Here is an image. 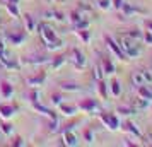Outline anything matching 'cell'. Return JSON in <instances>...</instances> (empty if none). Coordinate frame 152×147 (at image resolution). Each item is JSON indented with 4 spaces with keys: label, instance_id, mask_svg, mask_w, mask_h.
I'll return each instance as SVG.
<instances>
[{
    "label": "cell",
    "instance_id": "obj_19",
    "mask_svg": "<svg viewBox=\"0 0 152 147\" xmlns=\"http://www.w3.org/2000/svg\"><path fill=\"white\" fill-rule=\"evenodd\" d=\"M24 28H26L28 33H33L38 28V22H36V19L31 14H24Z\"/></svg>",
    "mask_w": 152,
    "mask_h": 147
},
{
    "label": "cell",
    "instance_id": "obj_10",
    "mask_svg": "<svg viewBox=\"0 0 152 147\" xmlns=\"http://www.w3.org/2000/svg\"><path fill=\"white\" fill-rule=\"evenodd\" d=\"M17 113V106L12 103H0V118L2 120H10Z\"/></svg>",
    "mask_w": 152,
    "mask_h": 147
},
{
    "label": "cell",
    "instance_id": "obj_31",
    "mask_svg": "<svg viewBox=\"0 0 152 147\" xmlns=\"http://www.w3.org/2000/svg\"><path fill=\"white\" fill-rule=\"evenodd\" d=\"M0 133H2V135H5V137H10V135L14 133V127L9 123V120H5V121L0 125Z\"/></svg>",
    "mask_w": 152,
    "mask_h": 147
},
{
    "label": "cell",
    "instance_id": "obj_37",
    "mask_svg": "<svg viewBox=\"0 0 152 147\" xmlns=\"http://www.w3.org/2000/svg\"><path fill=\"white\" fill-rule=\"evenodd\" d=\"M125 0H111V9H115V10H120L121 5H123Z\"/></svg>",
    "mask_w": 152,
    "mask_h": 147
},
{
    "label": "cell",
    "instance_id": "obj_38",
    "mask_svg": "<svg viewBox=\"0 0 152 147\" xmlns=\"http://www.w3.org/2000/svg\"><path fill=\"white\" fill-rule=\"evenodd\" d=\"M144 43L145 45H152V33L151 31H144Z\"/></svg>",
    "mask_w": 152,
    "mask_h": 147
},
{
    "label": "cell",
    "instance_id": "obj_8",
    "mask_svg": "<svg viewBox=\"0 0 152 147\" xmlns=\"http://www.w3.org/2000/svg\"><path fill=\"white\" fill-rule=\"evenodd\" d=\"M120 10L125 14V17H133V15H145V14H147V10H145V9L135 7L133 4H128V2H123V5H121Z\"/></svg>",
    "mask_w": 152,
    "mask_h": 147
},
{
    "label": "cell",
    "instance_id": "obj_11",
    "mask_svg": "<svg viewBox=\"0 0 152 147\" xmlns=\"http://www.w3.org/2000/svg\"><path fill=\"white\" fill-rule=\"evenodd\" d=\"M101 69H103L104 75H115L116 74V65L110 56H103L101 58Z\"/></svg>",
    "mask_w": 152,
    "mask_h": 147
},
{
    "label": "cell",
    "instance_id": "obj_22",
    "mask_svg": "<svg viewBox=\"0 0 152 147\" xmlns=\"http://www.w3.org/2000/svg\"><path fill=\"white\" fill-rule=\"evenodd\" d=\"M75 34L79 36V39H80L84 45H89V43H91V31H89V28L75 29Z\"/></svg>",
    "mask_w": 152,
    "mask_h": 147
},
{
    "label": "cell",
    "instance_id": "obj_18",
    "mask_svg": "<svg viewBox=\"0 0 152 147\" xmlns=\"http://www.w3.org/2000/svg\"><path fill=\"white\" fill-rule=\"evenodd\" d=\"M108 87H110V94L113 98H120V96H121V84H120V80H118L116 77L111 79Z\"/></svg>",
    "mask_w": 152,
    "mask_h": 147
},
{
    "label": "cell",
    "instance_id": "obj_5",
    "mask_svg": "<svg viewBox=\"0 0 152 147\" xmlns=\"http://www.w3.org/2000/svg\"><path fill=\"white\" fill-rule=\"evenodd\" d=\"M69 58H70V62L74 63V67L79 69V70L84 69L86 63H87V58H86V55H84V51L82 50H79V48H72L70 50Z\"/></svg>",
    "mask_w": 152,
    "mask_h": 147
},
{
    "label": "cell",
    "instance_id": "obj_1",
    "mask_svg": "<svg viewBox=\"0 0 152 147\" xmlns=\"http://www.w3.org/2000/svg\"><path fill=\"white\" fill-rule=\"evenodd\" d=\"M36 31L39 33V36H41V39H43V43H45V46H46L48 51H56V50L63 48V41L58 38V34H56V31L53 29L51 24L41 22V24H38Z\"/></svg>",
    "mask_w": 152,
    "mask_h": 147
},
{
    "label": "cell",
    "instance_id": "obj_29",
    "mask_svg": "<svg viewBox=\"0 0 152 147\" xmlns=\"http://www.w3.org/2000/svg\"><path fill=\"white\" fill-rule=\"evenodd\" d=\"M116 113L120 115H123V116H133V115H137V110L133 108V106H118L116 108Z\"/></svg>",
    "mask_w": 152,
    "mask_h": 147
},
{
    "label": "cell",
    "instance_id": "obj_20",
    "mask_svg": "<svg viewBox=\"0 0 152 147\" xmlns=\"http://www.w3.org/2000/svg\"><path fill=\"white\" fill-rule=\"evenodd\" d=\"M132 84L135 86V87H140V86H144L145 84V79H144V74H142V70H133L132 72Z\"/></svg>",
    "mask_w": 152,
    "mask_h": 147
},
{
    "label": "cell",
    "instance_id": "obj_7",
    "mask_svg": "<svg viewBox=\"0 0 152 147\" xmlns=\"http://www.w3.org/2000/svg\"><path fill=\"white\" fill-rule=\"evenodd\" d=\"M79 110H82L84 113H96L99 105H97V99L94 98H84V99H79Z\"/></svg>",
    "mask_w": 152,
    "mask_h": 147
},
{
    "label": "cell",
    "instance_id": "obj_25",
    "mask_svg": "<svg viewBox=\"0 0 152 147\" xmlns=\"http://www.w3.org/2000/svg\"><path fill=\"white\" fill-rule=\"evenodd\" d=\"M97 91H99L101 99H108V96H110V87H108V82H104V79L103 80H97Z\"/></svg>",
    "mask_w": 152,
    "mask_h": 147
},
{
    "label": "cell",
    "instance_id": "obj_21",
    "mask_svg": "<svg viewBox=\"0 0 152 147\" xmlns=\"http://www.w3.org/2000/svg\"><path fill=\"white\" fill-rule=\"evenodd\" d=\"M125 34L128 36L130 39H133V41L144 43V31H140V29H128Z\"/></svg>",
    "mask_w": 152,
    "mask_h": 147
},
{
    "label": "cell",
    "instance_id": "obj_3",
    "mask_svg": "<svg viewBox=\"0 0 152 147\" xmlns=\"http://www.w3.org/2000/svg\"><path fill=\"white\" fill-rule=\"evenodd\" d=\"M99 120H101V123H103L108 130L111 132H118L120 128H121V121H120V116H118L116 113H101L99 115Z\"/></svg>",
    "mask_w": 152,
    "mask_h": 147
},
{
    "label": "cell",
    "instance_id": "obj_23",
    "mask_svg": "<svg viewBox=\"0 0 152 147\" xmlns=\"http://www.w3.org/2000/svg\"><path fill=\"white\" fill-rule=\"evenodd\" d=\"M33 108H34L36 111H39L41 115H45V116H48L50 120H55V118H56V115H55L53 111H51V110H48L46 106L39 105V103H34V105H33Z\"/></svg>",
    "mask_w": 152,
    "mask_h": 147
},
{
    "label": "cell",
    "instance_id": "obj_26",
    "mask_svg": "<svg viewBox=\"0 0 152 147\" xmlns=\"http://www.w3.org/2000/svg\"><path fill=\"white\" fill-rule=\"evenodd\" d=\"M65 62H67V56H65V55L53 56V58H50V67H51L53 70H56V69H60Z\"/></svg>",
    "mask_w": 152,
    "mask_h": 147
},
{
    "label": "cell",
    "instance_id": "obj_41",
    "mask_svg": "<svg viewBox=\"0 0 152 147\" xmlns=\"http://www.w3.org/2000/svg\"><path fill=\"white\" fill-rule=\"evenodd\" d=\"M4 2H7V4H17V5H19L21 0H4Z\"/></svg>",
    "mask_w": 152,
    "mask_h": 147
},
{
    "label": "cell",
    "instance_id": "obj_2",
    "mask_svg": "<svg viewBox=\"0 0 152 147\" xmlns=\"http://www.w3.org/2000/svg\"><path fill=\"white\" fill-rule=\"evenodd\" d=\"M116 41H118L120 48H121V51L126 55V58H128V60H130V58H137V56H140V43L130 39V38L125 34V33H123V34H118Z\"/></svg>",
    "mask_w": 152,
    "mask_h": 147
},
{
    "label": "cell",
    "instance_id": "obj_36",
    "mask_svg": "<svg viewBox=\"0 0 152 147\" xmlns=\"http://www.w3.org/2000/svg\"><path fill=\"white\" fill-rule=\"evenodd\" d=\"M51 103L56 106H60L63 103V96L62 94H51Z\"/></svg>",
    "mask_w": 152,
    "mask_h": 147
},
{
    "label": "cell",
    "instance_id": "obj_44",
    "mask_svg": "<svg viewBox=\"0 0 152 147\" xmlns=\"http://www.w3.org/2000/svg\"><path fill=\"white\" fill-rule=\"evenodd\" d=\"M151 110H152V103H151Z\"/></svg>",
    "mask_w": 152,
    "mask_h": 147
},
{
    "label": "cell",
    "instance_id": "obj_6",
    "mask_svg": "<svg viewBox=\"0 0 152 147\" xmlns=\"http://www.w3.org/2000/svg\"><path fill=\"white\" fill-rule=\"evenodd\" d=\"M26 39H28V31H15V33H9L5 36V41L12 46H21L26 43Z\"/></svg>",
    "mask_w": 152,
    "mask_h": 147
},
{
    "label": "cell",
    "instance_id": "obj_14",
    "mask_svg": "<svg viewBox=\"0 0 152 147\" xmlns=\"http://www.w3.org/2000/svg\"><path fill=\"white\" fill-rule=\"evenodd\" d=\"M58 110H60V113L65 115V116H75L77 113H79V106L70 105V103H65V101H63L62 105L58 106Z\"/></svg>",
    "mask_w": 152,
    "mask_h": 147
},
{
    "label": "cell",
    "instance_id": "obj_39",
    "mask_svg": "<svg viewBox=\"0 0 152 147\" xmlns=\"http://www.w3.org/2000/svg\"><path fill=\"white\" fill-rule=\"evenodd\" d=\"M144 26H145V31H151L152 33V19H145Z\"/></svg>",
    "mask_w": 152,
    "mask_h": 147
},
{
    "label": "cell",
    "instance_id": "obj_16",
    "mask_svg": "<svg viewBox=\"0 0 152 147\" xmlns=\"http://www.w3.org/2000/svg\"><path fill=\"white\" fill-rule=\"evenodd\" d=\"M132 106L137 110V113H140V111H145V110L151 108V101H147V99H144L142 96H138V98H135L132 101Z\"/></svg>",
    "mask_w": 152,
    "mask_h": 147
},
{
    "label": "cell",
    "instance_id": "obj_32",
    "mask_svg": "<svg viewBox=\"0 0 152 147\" xmlns=\"http://www.w3.org/2000/svg\"><path fill=\"white\" fill-rule=\"evenodd\" d=\"M84 140H86L89 146H92V144H94L96 137H94V130H92V128H86V130H84Z\"/></svg>",
    "mask_w": 152,
    "mask_h": 147
},
{
    "label": "cell",
    "instance_id": "obj_28",
    "mask_svg": "<svg viewBox=\"0 0 152 147\" xmlns=\"http://www.w3.org/2000/svg\"><path fill=\"white\" fill-rule=\"evenodd\" d=\"M137 89H138V96H142L144 99H147V101L152 103V89L149 87V84L140 86V87H137Z\"/></svg>",
    "mask_w": 152,
    "mask_h": 147
},
{
    "label": "cell",
    "instance_id": "obj_43",
    "mask_svg": "<svg viewBox=\"0 0 152 147\" xmlns=\"http://www.w3.org/2000/svg\"><path fill=\"white\" fill-rule=\"evenodd\" d=\"M149 137H151V139H152V133H151V135H149Z\"/></svg>",
    "mask_w": 152,
    "mask_h": 147
},
{
    "label": "cell",
    "instance_id": "obj_35",
    "mask_svg": "<svg viewBox=\"0 0 152 147\" xmlns=\"http://www.w3.org/2000/svg\"><path fill=\"white\" fill-rule=\"evenodd\" d=\"M142 74H144L145 84H152V72L149 69H142Z\"/></svg>",
    "mask_w": 152,
    "mask_h": 147
},
{
    "label": "cell",
    "instance_id": "obj_13",
    "mask_svg": "<svg viewBox=\"0 0 152 147\" xmlns=\"http://www.w3.org/2000/svg\"><path fill=\"white\" fill-rule=\"evenodd\" d=\"M121 127H123V130H125L126 133H130L132 137H135V139H138V140L142 139V133H140V128H138V127L135 125V123H133L132 120H125V123H123Z\"/></svg>",
    "mask_w": 152,
    "mask_h": 147
},
{
    "label": "cell",
    "instance_id": "obj_15",
    "mask_svg": "<svg viewBox=\"0 0 152 147\" xmlns=\"http://www.w3.org/2000/svg\"><path fill=\"white\" fill-rule=\"evenodd\" d=\"M0 94L4 99H12L14 96V86L10 84L9 80H2L0 82Z\"/></svg>",
    "mask_w": 152,
    "mask_h": 147
},
{
    "label": "cell",
    "instance_id": "obj_4",
    "mask_svg": "<svg viewBox=\"0 0 152 147\" xmlns=\"http://www.w3.org/2000/svg\"><path fill=\"white\" fill-rule=\"evenodd\" d=\"M104 43H106V46H108V50H110L113 55L116 56L118 60H121V62H125V60H128L126 58V55H125L123 51H121V48H120V45H118L116 39H113L111 36H104Z\"/></svg>",
    "mask_w": 152,
    "mask_h": 147
},
{
    "label": "cell",
    "instance_id": "obj_33",
    "mask_svg": "<svg viewBox=\"0 0 152 147\" xmlns=\"http://www.w3.org/2000/svg\"><path fill=\"white\" fill-rule=\"evenodd\" d=\"M97 9H101L103 12L111 10V0H97Z\"/></svg>",
    "mask_w": 152,
    "mask_h": 147
},
{
    "label": "cell",
    "instance_id": "obj_30",
    "mask_svg": "<svg viewBox=\"0 0 152 147\" xmlns=\"http://www.w3.org/2000/svg\"><path fill=\"white\" fill-rule=\"evenodd\" d=\"M4 5H5V10L12 17H21V10H19V5L17 4H7V2H4Z\"/></svg>",
    "mask_w": 152,
    "mask_h": 147
},
{
    "label": "cell",
    "instance_id": "obj_42",
    "mask_svg": "<svg viewBox=\"0 0 152 147\" xmlns=\"http://www.w3.org/2000/svg\"><path fill=\"white\" fill-rule=\"evenodd\" d=\"M0 38H4V31L2 29H0Z\"/></svg>",
    "mask_w": 152,
    "mask_h": 147
},
{
    "label": "cell",
    "instance_id": "obj_34",
    "mask_svg": "<svg viewBox=\"0 0 152 147\" xmlns=\"http://www.w3.org/2000/svg\"><path fill=\"white\" fill-rule=\"evenodd\" d=\"M94 77H96V80H103L104 79V72H103V69H101V63L94 67Z\"/></svg>",
    "mask_w": 152,
    "mask_h": 147
},
{
    "label": "cell",
    "instance_id": "obj_27",
    "mask_svg": "<svg viewBox=\"0 0 152 147\" xmlns=\"http://www.w3.org/2000/svg\"><path fill=\"white\" fill-rule=\"evenodd\" d=\"M60 89L62 91H65V92H79L80 91V86L77 84V82H62L60 84Z\"/></svg>",
    "mask_w": 152,
    "mask_h": 147
},
{
    "label": "cell",
    "instance_id": "obj_12",
    "mask_svg": "<svg viewBox=\"0 0 152 147\" xmlns=\"http://www.w3.org/2000/svg\"><path fill=\"white\" fill-rule=\"evenodd\" d=\"M62 140H63V146H67V147L79 146V139H77V135L74 133V130H63Z\"/></svg>",
    "mask_w": 152,
    "mask_h": 147
},
{
    "label": "cell",
    "instance_id": "obj_9",
    "mask_svg": "<svg viewBox=\"0 0 152 147\" xmlns=\"http://www.w3.org/2000/svg\"><path fill=\"white\" fill-rule=\"evenodd\" d=\"M46 79H48V72H38V74H34V75H31V77L26 79V84L29 86V87H41L45 82H46Z\"/></svg>",
    "mask_w": 152,
    "mask_h": 147
},
{
    "label": "cell",
    "instance_id": "obj_40",
    "mask_svg": "<svg viewBox=\"0 0 152 147\" xmlns=\"http://www.w3.org/2000/svg\"><path fill=\"white\" fill-rule=\"evenodd\" d=\"M12 146H24V142H22V139L21 137H17V139L12 142Z\"/></svg>",
    "mask_w": 152,
    "mask_h": 147
},
{
    "label": "cell",
    "instance_id": "obj_24",
    "mask_svg": "<svg viewBox=\"0 0 152 147\" xmlns=\"http://www.w3.org/2000/svg\"><path fill=\"white\" fill-rule=\"evenodd\" d=\"M41 89L39 87H29V101H31V105H34V103H39L41 101Z\"/></svg>",
    "mask_w": 152,
    "mask_h": 147
},
{
    "label": "cell",
    "instance_id": "obj_45",
    "mask_svg": "<svg viewBox=\"0 0 152 147\" xmlns=\"http://www.w3.org/2000/svg\"><path fill=\"white\" fill-rule=\"evenodd\" d=\"M50 2H53V0H50Z\"/></svg>",
    "mask_w": 152,
    "mask_h": 147
},
{
    "label": "cell",
    "instance_id": "obj_17",
    "mask_svg": "<svg viewBox=\"0 0 152 147\" xmlns=\"http://www.w3.org/2000/svg\"><path fill=\"white\" fill-rule=\"evenodd\" d=\"M43 17L45 19H51V21H56V22H65V17L60 10H55V9H50V10H45L43 12Z\"/></svg>",
    "mask_w": 152,
    "mask_h": 147
}]
</instances>
